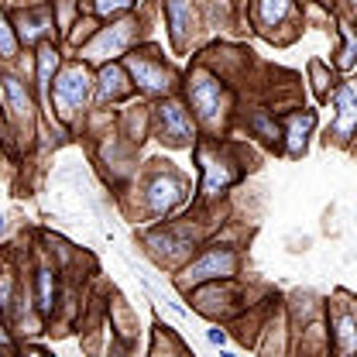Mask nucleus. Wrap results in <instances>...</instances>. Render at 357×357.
<instances>
[{"instance_id":"f257e3e1","label":"nucleus","mask_w":357,"mask_h":357,"mask_svg":"<svg viewBox=\"0 0 357 357\" xmlns=\"http://www.w3.org/2000/svg\"><path fill=\"white\" fill-rule=\"evenodd\" d=\"M185 93H189V103L199 117V124L206 128H217L223 121V107H227V96H223V86L217 76H210L206 69H196L185 83Z\"/></svg>"},{"instance_id":"f03ea898","label":"nucleus","mask_w":357,"mask_h":357,"mask_svg":"<svg viewBox=\"0 0 357 357\" xmlns=\"http://www.w3.org/2000/svg\"><path fill=\"white\" fill-rule=\"evenodd\" d=\"M89 96V76L83 66H66L55 79V110L62 121H69L76 110H83Z\"/></svg>"},{"instance_id":"7ed1b4c3","label":"nucleus","mask_w":357,"mask_h":357,"mask_svg":"<svg viewBox=\"0 0 357 357\" xmlns=\"http://www.w3.org/2000/svg\"><path fill=\"white\" fill-rule=\"evenodd\" d=\"M237 271V255L230 248H210L203 258H196L192 265L182 271V285H203V282H217V278H230Z\"/></svg>"},{"instance_id":"20e7f679","label":"nucleus","mask_w":357,"mask_h":357,"mask_svg":"<svg viewBox=\"0 0 357 357\" xmlns=\"http://www.w3.org/2000/svg\"><path fill=\"white\" fill-rule=\"evenodd\" d=\"M155 121H158V137H162V141H169V144H192L196 128H192V117H189V110H185L178 100L165 96V100L158 103V114H155Z\"/></svg>"},{"instance_id":"39448f33","label":"nucleus","mask_w":357,"mask_h":357,"mask_svg":"<svg viewBox=\"0 0 357 357\" xmlns=\"http://www.w3.org/2000/svg\"><path fill=\"white\" fill-rule=\"evenodd\" d=\"M134 35H137V24H134L131 17H124V21L103 28V31L83 48V59H96V62H100V59H114V55H121V52L134 42Z\"/></svg>"},{"instance_id":"423d86ee","label":"nucleus","mask_w":357,"mask_h":357,"mask_svg":"<svg viewBox=\"0 0 357 357\" xmlns=\"http://www.w3.org/2000/svg\"><path fill=\"white\" fill-rule=\"evenodd\" d=\"M144 199H148L151 213L165 217V213H172L178 203L185 199V182L178 176H155L148 182V189H144Z\"/></svg>"},{"instance_id":"0eeeda50","label":"nucleus","mask_w":357,"mask_h":357,"mask_svg":"<svg viewBox=\"0 0 357 357\" xmlns=\"http://www.w3.org/2000/svg\"><path fill=\"white\" fill-rule=\"evenodd\" d=\"M199 162H203V192L206 196H217L220 189H227L237 178L234 162L223 155L220 148H199Z\"/></svg>"},{"instance_id":"6e6552de","label":"nucleus","mask_w":357,"mask_h":357,"mask_svg":"<svg viewBox=\"0 0 357 357\" xmlns=\"http://www.w3.org/2000/svg\"><path fill=\"white\" fill-rule=\"evenodd\" d=\"M128 69L144 93H169V86H172V73L151 55H137V52L128 55Z\"/></svg>"},{"instance_id":"1a4fd4ad","label":"nucleus","mask_w":357,"mask_h":357,"mask_svg":"<svg viewBox=\"0 0 357 357\" xmlns=\"http://www.w3.org/2000/svg\"><path fill=\"white\" fill-rule=\"evenodd\" d=\"M0 89H3V107H7L10 121H17V124H31L35 103H31L28 89L21 86V79H14V76H3V79H0Z\"/></svg>"},{"instance_id":"9d476101","label":"nucleus","mask_w":357,"mask_h":357,"mask_svg":"<svg viewBox=\"0 0 357 357\" xmlns=\"http://www.w3.org/2000/svg\"><path fill=\"white\" fill-rule=\"evenodd\" d=\"M357 131V93L354 86H340L337 89V121L330 134L337 141H351V134Z\"/></svg>"},{"instance_id":"9b49d317","label":"nucleus","mask_w":357,"mask_h":357,"mask_svg":"<svg viewBox=\"0 0 357 357\" xmlns=\"http://www.w3.org/2000/svg\"><path fill=\"white\" fill-rule=\"evenodd\" d=\"M165 10H169V24H172V42L182 48L192 31V0H165Z\"/></svg>"},{"instance_id":"f8f14e48","label":"nucleus","mask_w":357,"mask_h":357,"mask_svg":"<svg viewBox=\"0 0 357 357\" xmlns=\"http://www.w3.org/2000/svg\"><path fill=\"white\" fill-rule=\"evenodd\" d=\"M333 344L340 354H354L357 351V316L347 310L333 312Z\"/></svg>"},{"instance_id":"ddd939ff","label":"nucleus","mask_w":357,"mask_h":357,"mask_svg":"<svg viewBox=\"0 0 357 357\" xmlns=\"http://www.w3.org/2000/svg\"><path fill=\"white\" fill-rule=\"evenodd\" d=\"M312 124H316V114L306 110V114H292L285 121V137H289V155H303L306 151V137H310Z\"/></svg>"},{"instance_id":"4468645a","label":"nucleus","mask_w":357,"mask_h":357,"mask_svg":"<svg viewBox=\"0 0 357 357\" xmlns=\"http://www.w3.org/2000/svg\"><path fill=\"white\" fill-rule=\"evenodd\" d=\"M96 89H100V100H121L131 86H128V76L121 66H103L96 73Z\"/></svg>"},{"instance_id":"2eb2a0df","label":"nucleus","mask_w":357,"mask_h":357,"mask_svg":"<svg viewBox=\"0 0 357 357\" xmlns=\"http://www.w3.org/2000/svg\"><path fill=\"white\" fill-rule=\"evenodd\" d=\"M45 31H48V10H24L21 17H17V35H21V42H38Z\"/></svg>"},{"instance_id":"dca6fc26","label":"nucleus","mask_w":357,"mask_h":357,"mask_svg":"<svg viewBox=\"0 0 357 357\" xmlns=\"http://www.w3.org/2000/svg\"><path fill=\"white\" fill-rule=\"evenodd\" d=\"M55 66H59V52H55V45H42V48H38V86L42 89L52 83Z\"/></svg>"},{"instance_id":"f3484780","label":"nucleus","mask_w":357,"mask_h":357,"mask_svg":"<svg viewBox=\"0 0 357 357\" xmlns=\"http://www.w3.org/2000/svg\"><path fill=\"white\" fill-rule=\"evenodd\" d=\"M38 306L45 316H52V310H55V275L48 268L38 271Z\"/></svg>"},{"instance_id":"a211bd4d","label":"nucleus","mask_w":357,"mask_h":357,"mask_svg":"<svg viewBox=\"0 0 357 357\" xmlns=\"http://www.w3.org/2000/svg\"><path fill=\"white\" fill-rule=\"evenodd\" d=\"M285 10H289V0H258V21L265 28H275L285 17Z\"/></svg>"},{"instance_id":"6ab92c4d","label":"nucleus","mask_w":357,"mask_h":357,"mask_svg":"<svg viewBox=\"0 0 357 357\" xmlns=\"http://www.w3.org/2000/svg\"><path fill=\"white\" fill-rule=\"evenodd\" d=\"M14 52H17V38H14V31H10V24H7L3 10H0V55H3V59H10Z\"/></svg>"},{"instance_id":"aec40b11","label":"nucleus","mask_w":357,"mask_h":357,"mask_svg":"<svg viewBox=\"0 0 357 357\" xmlns=\"http://www.w3.org/2000/svg\"><path fill=\"white\" fill-rule=\"evenodd\" d=\"M134 0H96L93 7H96V14L100 17H110V14H121V10H128Z\"/></svg>"},{"instance_id":"412c9836","label":"nucleus","mask_w":357,"mask_h":357,"mask_svg":"<svg viewBox=\"0 0 357 357\" xmlns=\"http://www.w3.org/2000/svg\"><path fill=\"white\" fill-rule=\"evenodd\" d=\"M354 52H357V45H354V38L347 35V45H344V52H340L337 66H340V69H351V66H354Z\"/></svg>"},{"instance_id":"4be33fe9","label":"nucleus","mask_w":357,"mask_h":357,"mask_svg":"<svg viewBox=\"0 0 357 357\" xmlns=\"http://www.w3.org/2000/svg\"><path fill=\"white\" fill-rule=\"evenodd\" d=\"M7 306H10V278L3 275L0 278V310H7Z\"/></svg>"},{"instance_id":"5701e85b","label":"nucleus","mask_w":357,"mask_h":357,"mask_svg":"<svg viewBox=\"0 0 357 357\" xmlns=\"http://www.w3.org/2000/svg\"><path fill=\"white\" fill-rule=\"evenodd\" d=\"M255 128H258L261 134H268V137H275V134H278V128H275V124H268L265 117H255Z\"/></svg>"},{"instance_id":"b1692460","label":"nucleus","mask_w":357,"mask_h":357,"mask_svg":"<svg viewBox=\"0 0 357 357\" xmlns=\"http://www.w3.org/2000/svg\"><path fill=\"white\" fill-rule=\"evenodd\" d=\"M206 340H210V344H227V333H223L220 326H213V330L206 333Z\"/></svg>"},{"instance_id":"393cba45","label":"nucleus","mask_w":357,"mask_h":357,"mask_svg":"<svg viewBox=\"0 0 357 357\" xmlns=\"http://www.w3.org/2000/svg\"><path fill=\"white\" fill-rule=\"evenodd\" d=\"M0 234H3V217H0Z\"/></svg>"},{"instance_id":"a878e982","label":"nucleus","mask_w":357,"mask_h":357,"mask_svg":"<svg viewBox=\"0 0 357 357\" xmlns=\"http://www.w3.org/2000/svg\"><path fill=\"white\" fill-rule=\"evenodd\" d=\"M351 3H354V7H357V0H351Z\"/></svg>"}]
</instances>
